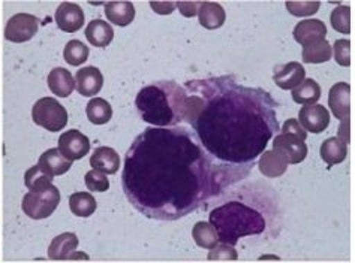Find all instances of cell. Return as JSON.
Masks as SVG:
<instances>
[{"instance_id": "cell-1", "label": "cell", "mask_w": 355, "mask_h": 263, "mask_svg": "<svg viewBox=\"0 0 355 263\" xmlns=\"http://www.w3.org/2000/svg\"><path fill=\"white\" fill-rule=\"evenodd\" d=\"M123 189L148 219L175 220L202 196L204 158L182 129H146L125 158Z\"/></svg>"}, {"instance_id": "cell-2", "label": "cell", "mask_w": 355, "mask_h": 263, "mask_svg": "<svg viewBox=\"0 0 355 263\" xmlns=\"http://www.w3.org/2000/svg\"><path fill=\"white\" fill-rule=\"evenodd\" d=\"M184 91L173 81L155 82L139 90L137 108L143 120L153 126H171L183 120Z\"/></svg>"}, {"instance_id": "cell-3", "label": "cell", "mask_w": 355, "mask_h": 263, "mask_svg": "<svg viewBox=\"0 0 355 263\" xmlns=\"http://www.w3.org/2000/svg\"><path fill=\"white\" fill-rule=\"evenodd\" d=\"M210 223L216 229L220 242L234 246L240 238L264 232L266 220L250 206L230 202L210 212Z\"/></svg>"}, {"instance_id": "cell-4", "label": "cell", "mask_w": 355, "mask_h": 263, "mask_svg": "<svg viewBox=\"0 0 355 263\" xmlns=\"http://www.w3.org/2000/svg\"><path fill=\"white\" fill-rule=\"evenodd\" d=\"M60 203V192L55 185L50 184L40 192H29L24 194L21 208L29 219H49Z\"/></svg>"}, {"instance_id": "cell-5", "label": "cell", "mask_w": 355, "mask_h": 263, "mask_svg": "<svg viewBox=\"0 0 355 263\" xmlns=\"http://www.w3.org/2000/svg\"><path fill=\"white\" fill-rule=\"evenodd\" d=\"M35 125L49 132H60L68 125V111L54 98H42L32 108Z\"/></svg>"}, {"instance_id": "cell-6", "label": "cell", "mask_w": 355, "mask_h": 263, "mask_svg": "<svg viewBox=\"0 0 355 263\" xmlns=\"http://www.w3.org/2000/svg\"><path fill=\"white\" fill-rule=\"evenodd\" d=\"M40 20L32 14H15L9 18L5 27L6 41L14 44H23L31 41L38 32Z\"/></svg>"}, {"instance_id": "cell-7", "label": "cell", "mask_w": 355, "mask_h": 263, "mask_svg": "<svg viewBox=\"0 0 355 263\" xmlns=\"http://www.w3.org/2000/svg\"><path fill=\"white\" fill-rule=\"evenodd\" d=\"M273 152H276L288 165L302 163L307 156V145L300 138L280 134L273 140Z\"/></svg>"}, {"instance_id": "cell-8", "label": "cell", "mask_w": 355, "mask_h": 263, "mask_svg": "<svg viewBox=\"0 0 355 263\" xmlns=\"http://www.w3.org/2000/svg\"><path fill=\"white\" fill-rule=\"evenodd\" d=\"M62 154L71 162H76L87 156L90 152V140L89 138L81 134L80 130H68L63 132L59 138V147Z\"/></svg>"}, {"instance_id": "cell-9", "label": "cell", "mask_w": 355, "mask_h": 263, "mask_svg": "<svg viewBox=\"0 0 355 263\" xmlns=\"http://www.w3.org/2000/svg\"><path fill=\"white\" fill-rule=\"evenodd\" d=\"M298 123L306 132L321 134L330 125V112L322 105H304L298 112Z\"/></svg>"}, {"instance_id": "cell-10", "label": "cell", "mask_w": 355, "mask_h": 263, "mask_svg": "<svg viewBox=\"0 0 355 263\" xmlns=\"http://www.w3.org/2000/svg\"><path fill=\"white\" fill-rule=\"evenodd\" d=\"M55 23L62 32L76 33L84 26V12L80 5L63 2L55 11Z\"/></svg>"}, {"instance_id": "cell-11", "label": "cell", "mask_w": 355, "mask_h": 263, "mask_svg": "<svg viewBox=\"0 0 355 263\" xmlns=\"http://www.w3.org/2000/svg\"><path fill=\"white\" fill-rule=\"evenodd\" d=\"M306 80V71L303 64L298 62H289L282 66H276L273 81L276 86L282 90H293L298 84Z\"/></svg>"}, {"instance_id": "cell-12", "label": "cell", "mask_w": 355, "mask_h": 263, "mask_svg": "<svg viewBox=\"0 0 355 263\" xmlns=\"http://www.w3.org/2000/svg\"><path fill=\"white\" fill-rule=\"evenodd\" d=\"M104 86V77L102 72L95 66L83 68L76 75V89L84 98L96 96Z\"/></svg>"}, {"instance_id": "cell-13", "label": "cell", "mask_w": 355, "mask_h": 263, "mask_svg": "<svg viewBox=\"0 0 355 263\" xmlns=\"http://www.w3.org/2000/svg\"><path fill=\"white\" fill-rule=\"evenodd\" d=\"M329 107L338 120L349 118L351 114V86L348 82H338L330 89Z\"/></svg>"}, {"instance_id": "cell-14", "label": "cell", "mask_w": 355, "mask_h": 263, "mask_svg": "<svg viewBox=\"0 0 355 263\" xmlns=\"http://www.w3.org/2000/svg\"><path fill=\"white\" fill-rule=\"evenodd\" d=\"M294 39L302 46L324 41L327 36V26L321 20H303L294 27Z\"/></svg>"}, {"instance_id": "cell-15", "label": "cell", "mask_w": 355, "mask_h": 263, "mask_svg": "<svg viewBox=\"0 0 355 263\" xmlns=\"http://www.w3.org/2000/svg\"><path fill=\"white\" fill-rule=\"evenodd\" d=\"M78 247V237L72 232H64L55 237L49 247V257L51 260H69L73 257Z\"/></svg>"}, {"instance_id": "cell-16", "label": "cell", "mask_w": 355, "mask_h": 263, "mask_svg": "<svg viewBox=\"0 0 355 263\" xmlns=\"http://www.w3.org/2000/svg\"><path fill=\"white\" fill-rule=\"evenodd\" d=\"M90 166L105 175H114L120 169V156L113 148L99 147L90 157Z\"/></svg>"}, {"instance_id": "cell-17", "label": "cell", "mask_w": 355, "mask_h": 263, "mask_svg": "<svg viewBox=\"0 0 355 263\" xmlns=\"http://www.w3.org/2000/svg\"><path fill=\"white\" fill-rule=\"evenodd\" d=\"M38 166L45 174H49L54 178L67 174L72 167V162L62 154L59 148H50L40 157Z\"/></svg>"}, {"instance_id": "cell-18", "label": "cell", "mask_w": 355, "mask_h": 263, "mask_svg": "<svg viewBox=\"0 0 355 263\" xmlns=\"http://www.w3.org/2000/svg\"><path fill=\"white\" fill-rule=\"evenodd\" d=\"M46 84L54 96L68 98L76 90V78L64 68H54L46 78Z\"/></svg>"}, {"instance_id": "cell-19", "label": "cell", "mask_w": 355, "mask_h": 263, "mask_svg": "<svg viewBox=\"0 0 355 263\" xmlns=\"http://www.w3.org/2000/svg\"><path fill=\"white\" fill-rule=\"evenodd\" d=\"M197 15L200 18V24L204 27V29H209V30L219 29V27H222L227 20L225 9H223L219 3H214V2H200Z\"/></svg>"}, {"instance_id": "cell-20", "label": "cell", "mask_w": 355, "mask_h": 263, "mask_svg": "<svg viewBox=\"0 0 355 263\" xmlns=\"http://www.w3.org/2000/svg\"><path fill=\"white\" fill-rule=\"evenodd\" d=\"M113 27L104 20H92L86 27V39L96 48H105L113 41Z\"/></svg>"}, {"instance_id": "cell-21", "label": "cell", "mask_w": 355, "mask_h": 263, "mask_svg": "<svg viewBox=\"0 0 355 263\" xmlns=\"http://www.w3.org/2000/svg\"><path fill=\"white\" fill-rule=\"evenodd\" d=\"M105 15L111 24L126 27L134 21L135 6L132 2H110L105 5Z\"/></svg>"}, {"instance_id": "cell-22", "label": "cell", "mask_w": 355, "mask_h": 263, "mask_svg": "<svg viewBox=\"0 0 355 263\" xmlns=\"http://www.w3.org/2000/svg\"><path fill=\"white\" fill-rule=\"evenodd\" d=\"M348 156V145H345L338 136L325 139L321 145V157L327 165L342 163Z\"/></svg>"}, {"instance_id": "cell-23", "label": "cell", "mask_w": 355, "mask_h": 263, "mask_svg": "<svg viewBox=\"0 0 355 263\" xmlns=\"http://www.w3.org/2000/svg\"><path fill=\"white\" fill-rule=\"evenodd\" d=\"M259 172L268 178H277L284 175L288 169V163L280 157L276 152H264V154L259 157Z\"/></svg>"}, {"instance_id": "cell-24", "label": "cell", "mask_w": 355, "mask_h": 263, "mask_svg": "<svg viewBox=\"0 0 355 263\" xmlns=\"http://www.w3.org/2000/svg\"><path fill=\"white\" fill-rule=\"evenodd\" d=\"M86 114L92 125H107L113 117V108L102 98H93L86 107Z\"/></svg>"}, {"instance_id": "cell-25", "label": "cell", "mask_w": 355, "mask_h": 263, "mask_svg": "<svg viewBox=\"0 0 355 263\" xmlns=\"http://www.w3.org/2000/svg\"><path fill=\"white\" fill-rule=\"evenodd\" d=\"M321 98V87L315 80L307 78L293 89V99L300 105H313Z\"/></svg>"}, {"instance_id": "cell-26", "label": "cell", "mask_w": 355, "mask_h": 263, "mask_svg": "<svg viewBox=\"0 0 355 263\" xmlns=\"http://www.w3.org/2000/svg\"><path fill=\"white\" fill-rule=\"evenodd\" d=\"M69 208L73 215L77 217H90L96 211L98 203L90 193L87 192H77L69 196Z\"/></svg>"}, {"instance_id": "cell-27", "label": "cell", "mask_w": 355, "mask_h": 263, "mask_svg": "<svg viewBox=\"0 0 355 263\" xmlns=\"http://www.w3.org/2000/svg\"><path fill=\"white\" fill-rule=\"evenodd\" d=\"M192 238L198 247L207 250H211L216 244L220 242L216 229L213 228L211 223L207 221L195 223V226L192 229Z\"/></svg>"}, {"instance_id": "cell-28", "label": "cell", "mask_w": 355, "mask_h": 263, "mask_svg": "<svg viewBox=\"0 0 355 263\" xmlns=\"http://www.w3.org/2000/svg\"><path fill=\"white\" fill-rule=\"evenodd\" d=\"M331 55H333L331 45L327 39L303 46V53H302L303 62L311 63V64H320V63L329 62L331 59Z\"/></svg>"}, {"instance_id": "cell-29", "label": "cell", "mask_w": 355, "mask_h": 263, "mask_svg": "<svg viewBox=\"0 0 355 263\" xmlns=\"http://www.w3.org/2000/svg\"><path fill=\"white\" fill-rule=\"evenodd\" d=\"M63 59L71 66H80L89 59V48L87 45H84L78 39H72L67 45H64L63 50Z\"/></svg>"}, {"instance_id": "cell-30", "label": "cell", "mask_w": 355, "mask_h": 263, "mask_svg": "<svg viewBox=\"0 0 355 263\" xmlns=\"http://www.w3.org/2000/svg\"><path fill=\"white\" fill-rule=\"evenodd\" d=\"M51 181H53V176L45 174L40 166H32L24 175L26 187L31 192H40V190L45 189V187H49L51 184Z\"/></svg>"}, {"instance_id": "cell-31", "label": "cell", "mask_w": 355, "mask_h": 263, "mask_svg": "<svg viewBox=\"0 0 355 263\" xmlns=\"http://www.w3.org/2000/svg\"><path fill=\"white\" fill-rule=\"evenodd\" d=\"M331 27L342 35L351 33V9L349 6L339 5L330 15Z\"/></svg>"}, {"instance_id": "cell-32", "label": "cell", "mask_w": 355, "mask_h": 263, "mask_svg": "<svg viewBox=\"0 0 355 263\" xmlns=\"http://www.w3.org/2000/svg\"><path fill=\"white\" fill-rule=\"evenodd\" d=\"M205 108V102L200 96H186L183 102V120L188 123H193L200 117L202 109Z\"/></svg>"}, {"instance_id": "cell-33", "label": "cell", "mask_w": 355, "mask_h": 263, "mask_svg": "<svg viewBox=\"0 0 355 263\" xmlns=\"http://www.w3.org/2000/svg\"><path fill=\"white\" fill-rule=\"evenodd\" d=\"M84 181H86V187L90 192H96V193H104L110 189V181L105 176V174H102L99 171H95L92 169L84 176Z\"/></svg>"}, {"instance_id": "cell-34", "label": "cell", "mask_w": 355, "mask_h": 263, "mask_svg": "<svg viewBox=\"0 0 355 263\" xmlns=\"http://www.w3.org/2000/svg\"><path fill=\"white\" fill-rule=\"evenodd\" d=\"M286 9L294 17H311L320 11V2H286Z\"/></svg>"}, {"instance_id": "cell-35", "label": "cell", "mask_w": 355, "mask_h": 263, "mask_svg": "<svg viewBox=\"0 0 355 263\" xmlns=\"http://www.w3.org/2000/svg\"><path fill=\"white\" fill-rule=\"evenodd\" d=\"M331 50L336 63L343 66V68H348L351 64V42L348 39H338Z\"/></svg>"}, {"instance_id": "cell-36", "label": "cell", "mask_w": 355, "mask_h": 263, "mask_svg": "<svg viewBox=\"0 0 355 263\" xmlns=\"http://www.w3.org/2000/svg\"><path fill=\"white\" fill-rule=\"evenodd\" d=\"M237 259H239V255H237L236 248L225 242L216 244V246H214L211 248V251L209 253V260L225 262V260H237Z\"/></svg>"}, {"instance_id": "cell-37", "label": "cell", "mask_w": 355, "mask_h": 263, "mask_svg": "<svg viewBox=\"0 0 355 263\" xmlns=\"http://www.w3.org/2000/svg\"><path fill=\"white\" fill-rule=\"evenodd\" d=\"M282 134L297 136L302 140H306V138H307V132L302 127V125L298 123V120H295V118H289L285 121V125L282 126Z\"/></svg>"}, {"instance_id": "cell-38", "label": "cell", "mask_w": 355, "mask_h": 263, "mask_svg": "<svg viewBox=\"0 0 355 263\" xmlns=\"http://www.w3.org/2000/svg\"><path fill=\"white\" fill-rule=\"evenodd\" d=\"M198 6H200V2H179V3H175V8H179L180 14L186 18H191V17L197 15Z\"/></svg>"}, {"instance_id": "cell-39", "label": "cell", "mask_w": 355, "mask_h": 263, "mask_svg": "<svg viewBox=\"0 0 355 263\" xmlns=\"http://www.w3.org/2000/svg\"><path fill=\"white\" fill-rule=\"evenodd\" d=\"M150 8L159 15H170L174 12V2H150Z\"/></svg>"}, {"instance_id": "cell-40", "label": "cell", "mask_w": 355, "mask_h": 263, "mask_svg": "<svg viewBox=\"0 0 355 263\" xmlns=\"http://www.w3.org/2000/svg\"><path fill=\"white\" fill-rule=\"evenodd\" d=\"M340 121H342V125L339 127L338 138L342 140L345 145H348L349 144V118H343Z\"/></svg>"}]
</instances>
